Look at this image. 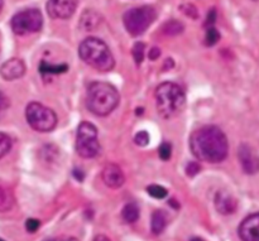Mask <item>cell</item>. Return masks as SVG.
<instances>
[{
	"mask_svg": "<svg viewBox=\"0 0 259 241\" xmlns=\"http://www.w3.org/2000/svg\"><path fill=\"white\" fill-rule=\"evenodd\" d=\"M159 56H161V50H159V48L154 47L149 51V58H151L152 61H156Z\"/></svg>",
	"mask_w": 259,
	"mask_h": 241,
	"instance_id": "cell-31",
	"label": "cell"
},
{
	"mask_svg": "<svg viewBox=\"0 0 259 241\" xmlns=\"http://www.w3.org/2000/svg\"><path fill=\"white\" fill-rule=\"evenodd\" d=\"M147 191H148L149 196H152L153 199H157V200L164 199V197L167 196V194H168L164 187L158 186V184H152V186H149L148 188H147Z\"/></svg>",
	"mask_w": 259,
	"mask_h": 241,
	"instance_id": "cell-22",
	"label": "cell"
},
{
	"mask_svg": "<svg viewBox=\"0 0 259 241\" xmlns=\"http://www.w3.org/2000/svg\"><path fill=\"white\" fill-rule=\"evenodd\" d=\"M7 105H8L7 98H5V96L0 92V113H2L5 108H7Z\"/></svg>",
	"mask_w": 259,
	"mask_h": 241,
	"instance_id": "cell-32",
	"label": "cell"
},
{
	"mask_svg": "<svg viewBox=\"0 0 259 241\" xmlns=\"http://www.w3.org/2000/svg\"><path fill=\"white\" fill-rule=\"evenodd\" d=\"M237 200L227 191H219L215 196V207L222 215H230L237 210Z\"/></svg>",
	"mask_w": 259,
	"mask_h": 241,
	"instance_id": "cell-14",
	"label": "cell"
},
{
	"mask_svg": "<svg viewBox=\"0 0 259 241\" xmlns=\"http://www.w3.org/2000/svg\"><path fill=\"white\" fill-rule=\"evenodd\" d=\"M156 10L153 8L143 5V7H137L125 12L123 22L129 34L138 37L148 29L149 25L156 20Z\"/></svg>",
	"mask_w": 259,
	"mask_h": 241,
	"instance_id": "cell-5",
	"label": "cell"
},
{
	"mask_svg": "<svg viewBox=\"0 0 259 241\" xmlns=\"http://www.w3.org/2000/svg\"><path fill=\"white\" fill-rule=\"evenodd\" d=\"M200 172V164L197 162H190L186 166V174L189 177L196 176Z\"/></svg>",
	"mask_w": 259,
	"mask_h": 241,
	"instance_id": "cell-29",
	"label": "cell"
},
{
	"mask_svg": "<svg viewBox=\"0 0 259 241\" xmlns=\"http://www.w3.org/2000/svg\"><path fill=\"white\" fill-rule=\"evenodd\" d=\"M0 241H5V240H3V239H0Z\"/></svg>",
	"mask_w": 259,
	"mask_h": 241,
	"instance_id": "cell-38",
	"label": "cell"
},
{
	"mask_svg": "<svg viewBox=\"0 0 259 241\" xmlns=\"http://www.w3.org/2000/svg\"><path fill=\"white\" fill-rule=\"evenodd\" d=\"M39 226H40L39 220L29 219V220H27V222H25V229H27V231L30 232V234H33V232L37 231V230L39 229Z\"/></svg>",
	"mask_w": 259,
	"mask_h": 241,
	"instance_id": "cell-28",
	"label": "cell"
},
{
	"mask_svg": "<svg viewBox=\"0 0 259 241\" xmlns=\"http://www.w3.org/2000/svg\"><path fill=\"white\" fill-rule=\"evenodd\" d=\"M2 8H3V0H0V10H2Z\"/></svg>",
	"mask_w": 259,
	"mask_h": 241,
	"instance_id": "cell-37",
	"label": "cell"
},
{
	"mask_svg": "<svg viewBox=\"0 0 259 241\" xmlns=\"http://www.w3.org/2000/svg\"><path fill=\"white\" fill-rule=\"evenodd\" d=\"M220 34L219 32L217 30V28L210 27L206 29V35H205V44L206 45H214L217 44L218 40H219Z\"/></svg>",
	"mask_w": 259,
	"mask_h": 241,
	"instance_id": "cell-24",
	"label": "cell"
},
{
	"mask_svg": "<svg viewBox=\"0 0 259 241\" xmlns=\"http://www.w3.org/2000/svg\"><path fill=\"white\" fill-rule=\"evenodd\" d=\"M52 241H78V240L72 236H60V237H56V239H53Z\"/></svg>",
	"mask_w": 259,
	"mask_h": 241,
	"instance_id": "cell-33",
	"label": "cell"
},
{
	"mask_svg": "<svg viewBox=\"0 0 259 241\" xmlns=\"http://www.w3.org/2000/svg\"><path fill=\"white\" fill-rule=\"evenodd\" d=\"M78 56L86 65L100 72H108L114 68L115 60L108 44L99 38L90 37L82 40L78 47Z\"/></svg>",
	"mask_w": 259,
	"mask_h": 241,
	"instance_id": "cell-3",
	"label": "cell"
},
{
	"mask_svg": "<svg viewBox=\"0 0 259 241\" xmlns=\"http://www.w3.org/2000/svg\"><path fill=\"white\" fill-rule=\"evenodd\" d=\"M14 205V196L7 184L0 182V212L9 211Z\"/></svg>",
	"mask_w": 259,
	"mask_h": 241,
	"instance_id": "cell-17",
	"label": "cell"
},
{
	"mask_svg": "<svg viewBox=\"0 0 259 241\" xmlns=\"http://www.w3.org/2000/svg\"><path fill=\"white\" fill-rule=\"evenodd\" d=\"M94 241H110V239H109V237H106L105 235H98V236L94 239Z\"/></svg>",
	"mask_w": 259,
	"mask_h": 241,
	"instance_id": "cell-35",
	"label": "cell"
},
{
	"mask_svg": "<svg viewBox=\"0 0 259 241\" xmlns=\"http://www.w3.org/2000/svg\"><path fill=\"white\" fill-rule=\"evenodd\" d=\"M77 8V0H48L47 13L53 19H68Z\"/></svg>",
	"mask_w": 259,
	"mask_h": 241,
	"instance_id": "cell-9",
	"label": "cell"
},
{
	"mask_svg": "<svg viewBox=\"0 0 259 241\" xmlns=\"http://www.w3.org/2000/svg\"><path fill=\"white\" fill-rule=\"evenodd\" d=\"M121 217L128 224H133L139 219V209L136 204H126L121 211Z\"/></svg>",
	"mask_w": 259,
	"mask_h": 241,
	"instance_id": "cell-18",
	"label": "cell"
},
{
	"mask_svg": "<svg viewBox=\"0 0 259 241\" xmlns=\"http://www.w3.org/2000/svg\"><path fill=\"white\" fill-rule=\"evenodd\" d=\"M134 143L139 147H146L149 143V135L147 131H139L134 136Z\"/></svg>",
	"mask_w": 259,
	"mask_h": 241,
	"instance_id": "cell-26",
	"label": "cell"
},
{
	"mask_svg": "<svg viewBox=\"0 0 259 241\" xmlns=\"http://www.w3.org/2000/svg\"><path fill=\"white\" fill-rule=\"evenodd\" d=\"M191 241H205V240L200 239V237H194V239H191Z\"/></svg>",
	"mask_w": 259,
	"mask_h": 241,
	"instance_id": "cell-36",
	"label": "cell"
},
{
	"mask_svg": "<svg viewBox=\"0 0 259 241\" xmlns=\"http://www.w3.org/2000/svg\"><path fill=\"white\" fill-rule=\"evenodd\" d=\"M190 148L197 159L207 163H220L228 157V139L222 129L207 125L194 131L190 138Z\"/></svg>",
	"mask_w": 259,
	"mask_h": 241,
	"instance_id": "cell-1",
	"label": "cell"
},
{
	"mask_svg": "<svg viewBox=\"0 0 259 241\" xmlns=\"http://www.w3.org/2000/svg\"><path fill=\"white\" fill-rule=\"evenodd\" d=\"M156 104L158 114L163 119L180 115L186 105V95L177 83L164 82L156 90Z\"/></svg>",
	"mask_w": 259,
	"mask_h": 241,
	"instance_id": "cell-4",
	"label": "cell"
},
{
	"mask_svg": "<svg viewBox=\"0 0 259 241\" xmlns=\"http://www.w3.org/2000/svg\"><path fill=\"white\" fill-rule=\"evenodd\" d=\"M238 232L243 241H259V214L248 216L240 224Z\"/></svg>",
	"mask_w": 259,
	"mask_h": 241,
	"instance_id": "cell-11",
	"label": "cell"
},
{
	"mask_svg": "<svg viewBox=\"0 0 259 241\" xmlns=\"http://www.w3.org/2000/svg\"><path fill=\"white\" fill-rule=\"evenodd\" d=\"M167 224H168V215L166 214V211H162V210H158V211L153 212L152 215V221H151V227L152 232L156 235L163 232V230L166 229Z\"/></svg>",
	"mask_w": 259,
	"mask_h": 241,
	"instance_id": "cell-16",
	"label": "cell"
},
{
	"mask_svg": "<svg viewBox=\"0 0 259 241\" xmlns=\"http://www.w3.org/2000/svg\"><path fill=\"white\" fill-rule=\"evenodd\" d=\"M25 73V65L19 58H12L8 60L7 62L3 63L0 68V75L4 80L14 81L17 78H20Z\"/></svg>",
	"mask_w": 259,
	"mask_h": 241,
	"instance_id": "cell-13",
	"label": "cell"
},
{
	"mask_svg": "<svg viewBox=\"0 0 259 241\" xmlns=\"http://www.w3.org/2000/svg\"><path fill=\"white\" fill-rule=\"evenodd\" d=\"M43 18L39 10L27 9L17 13L12 18V29L18 35H27L40 30Z\"/></svg>",
	"mask_w": 259,
	"mask_h": 241,
	"instance_id": "cell-8",
	"label": "cell"
},
{
	"mask_svg": "<svg viewBox=\"0 0 259 241\" xmlns=\"http://www.w3.org/2000/svg\"><path fill=\"white\" fill-rule=\"evenodd\" d=\"M238 157H239L240 164H242L243 171L247 174H255L259 172V157L253 152L247 144H243L239 147L238 151Z\"/></svg>",
	"mask_w": 259,
	"mask_h": 241,
	"instance_id": "cell-10",
	"label": "cell"
},
{
	"mask_svg": "<svg viewBox=\"0 0 259 241\" xmlns=\"http://www.w3.org/2000/svg\"><path fill=\"white\" fill-rule=\"evenodd\" d=\"M182 32H184V24L176 19L167 20V22L162 25V33L166 35H177Z\"/></svg>",
	"mask_w": 259,
	"mask_h": 241,
	"instance_id": "cell-19",
	"label": "cell"
},
{
	"mask_svg": "<svg viewBox=\"0 0 259 241\" xmlns=\"http://www.w3.org/2000/svg\"><path fill=\"white\" fill-rule=\"evenodd\" d=\"M68 70L67 65H50L46 61H43L39 66V72L46 75V73H63Z\"/></svg>",
	"mask_w": 259,
	"mask_h": 241,
	"instance_id": "cell-20",
	"label": "cell"
},
{
	"mask_svg": "<svg viewBox=\"0 0 259 241\" xmlns=\"http://www.w3.org/2000/svg\"><path fill=\"white\" fill-rule=\"evenodd\" d=\"M180 9L182 10V12L185 13V14L187 15L189 18H192V19H196L197 17H199V14H197V9L195 5L192 4H184L180 7Z\"/></svg>",
	"mask_w": 259,
	"mask_h": 241,
	"instance_id": "cell-27",
	"label": "cell"
},
{
	"mask_svg": "<svg viewBox=\"0 0 259 241\" xmlns=\"http://www.w3.org/2000/svg\"><path fill=\"white\" fill-rule=\"evenodd\" d=\"M120 101L116 88L106 82H93L86 93V106L98 116H106L114 111Z\"/></svg>",
	"mask_w": 259,
	"mask_h": 241,
	"instance_id": "cell-2",
	"label": "cell"
},
{
	"mask_svg": "<svg viewBox=\"0 0 259 241\" xmlns=\"http://www.w3.org/2000/svg\"><path fill=\"white\" fill-rule=\"evenodd\" d=\"M12 148V139L4 133H0V159L9 153Z\"/></svg>",
	"mask_w": 259,
	"mask_h": 241,
	"instance_id": "cell-23",
	"label": "cell"
},
{
	"mask_svg": "<svg viewBox=\"0 0 259 241\" xmlns=\"http://www.w3.org/2000/svg\"><path fill=\"white\" fill-rule=\"evenodd\" d=\"M101 178L106 186L114 189L120 188L125 182V176H124L120 167L113 163L105 166V168L103 169V173H101Z\"/></svg>",
	"mask_w": 259,
	"mask_h": 241,
	"instance_id": "cell-12",
	"label": "cell"
},
{
	"mask_svg": "<svg viewBox=\"0 0 259 241\" xmlns=\"http://www.w3.org/2000/svg\"><path fill=\"white\" fill-rule=\"evenodd\" d=\"M215 22H217V9L212 8V9H210L209 13H207L206 20H205V27L206 28L214 27Z\"/></svg>",
	"mask_w": 259,
	"mask_h": 241,
	"instance_id": "cell-30",
	"label": "cell"
},
{
	"mask_svg": "<svg viewBox=\"0 0 259 241\" xmlns=\"http://www.w3.org/2000/svg\"><path fill=\"white\" fill-rule=\"evenodd\" d=\"M101 23H103V17L95 10L88 9L81 15L78 25L85 32H91V30H95L96 28H99Z\"/></svg>",
	"mask_w": 259,
	"mask_h": 241,
	"instance_id": "cell-15",
	"label": "cell"
},
{
	"mask_svg": "<svg viewBox=\"0 0 259 241\" xmlns=\"http://www.w3.org/2000/svg\"><path fill=\"white\" fill-rule=\"evenodd\" d=\"M159 158L163 159V161H168L172 156V146L169 143H163L159 147Z\"/></svg>",
	"mask_w": 259,
	"mask_h": 241,
	"instance_id": "cell-25",
	"label": "cell"
},
{
	"mask_svg": "<svg viewBox=\"0 0 259 241\" xmlns=\"http://www.w3.org/2000/svg\"><path fill=\"white\" fill-rule=\"evenodd\" d=\"M25 118L28 124L34 130L40 133L52 131L57 125V116L55 111L39 103H30L25 110Z\"/></svg>",
	"mask_w": 259,
	"mask_h": 241,
	"instance_id": "cell-7",
	"label": "cell"
},
{
	"mask_svg": "<svg viewBox=\"0 0 259 241\" xmlns=\"http://www.w3.org/2000/svg\"><path fill=\"white\" fill-rule=\"evenodd\" d=\"M144 50H146V45L142 42H137L133 45V50H132V55H133L134 61H136L137 65H141L143 62L144 58Z\"/></svg>",
	"mask_w": 259,
	"mask_h": 241,
	"instance_id": "cell-21",
	"label": "cell"
},
{
	"mask_svg": "<svg viewBox=\"0 0 259 241\" xmlns=\"http://www.w3.org/2000/svg\"><path fill=\"white\" fill-rule=\"evenodd\" d=\"M172 67H174V60H172V58L169 60L168 58V60H166V65L163 66V70L166 71V70H168V68H172Z\"/></svg>",
	"mask_w": 259,
	"mask_h": 241,
	"instance_id": "cell-34",
	"label": "cell"
},
{
	"mask_svg": "<svg viewBox=\"0 0 259 241\" xmlns=\"http://www.w3.org/2000/svg\"><path fill=\"white\" fill-rule=\"evenodd\" d=\"M76 151L82 158H94L100 152V143L98 139V129L89 121H82L78 125L76 135Z\"/></svg>",
	"mask_w": 259,
	"mask_h": 241,
	"instance_id": "cell-6",
	"label": "cell"
}]
</instances>
